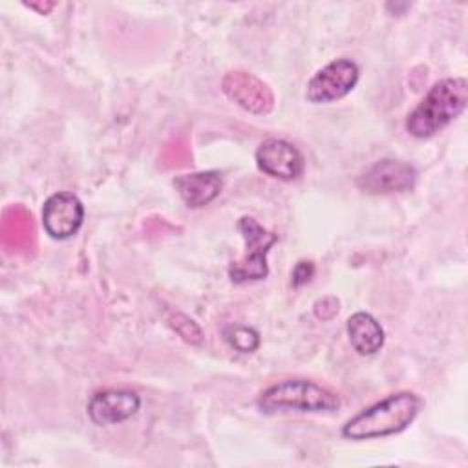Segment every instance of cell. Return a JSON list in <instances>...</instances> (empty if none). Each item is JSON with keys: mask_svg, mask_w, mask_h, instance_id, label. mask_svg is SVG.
Returning a JSON list of instances; mask_svg holds the SVG:
<instances>
[{"mask_svg": "<svg viewBox=\"0 0 468 468\" xmlns=\"http://www.w3.org/2000/svg\"><path fill=\"white\" fill-rule=\"evenodd\" d=\"M223 338L238 353H254L260 347V333L249 325H227L223 329Z\"/></svg>", "mask_w": 468, "mask_h": 468, "instance_id": "4fadbf2b", "label": "cell"}, {"mask_svg": "<svg viewBox=\"0 0 468 468\" xmlns=\"http://www.w3.org/2000/svg\"><path fill=\"white\" fill-rule=\"evenodd\" d=\"M174 186L188 208H201L221 194L223 176L218 170L179 174L174 177Z\"/></svg>", "mask_w": 468, "mask_h": 468, "instance_id": "8fae6325", "label": "cell"}, {"mask_svg": "<svg viewBox=\"0 0 468 468\" xmlns=\"http://www.w3.org/2000/svg\"><path fill=\"white\" fill-rule=\"evenodd\" d=\"M468 82L464 77L437 80L406 117V132L417 139H430L455 121L466 108Z\"/></svg>", "mask_w": 468, "mask_h": 468, "instance_id": "7a4b0ae2", "label": "cell"}, {"mask_svg": "<svg viewBox=\"0 0 468 468\" xmlns=\"http://www.w3.org/2000/svg\"><path fill=\"white\" fill-rule=\"evenodd\" d=\"M360 77L355 60L340 57L320 68L305 86V99L313 104H327L344 99L353 91Z\"/></svg>", "mask_w": 468, "mask_h": 468, "instance_id": "5b68a950", "label": "cell"}, {"mask_svg": "<svg viewBox=\"0 0 468 468\" xmlns=\"http://www.w3.org/2000/svg\"><path fill=\"white\" fill-rule=\"evenodd\" d=\"M170 325L176 329V333L188 344H199L203 340V333H201V327L190 320L188 316L181 314V313H176L172 314L170 318Z\"/></svg>", "mask_w": 468, "mask_h": 468, "instance_id": "5bb4252c", "label": "cell"}, {"mask_svg": "<svg viewBox=\"0 0 468 468\" xmlns=\"http://www.w3.org/2000/svg\"><path fill=\"white\" fill-rule=\"evenodd\" d=\"M346 331H347L351 347L362 356H371L377 351H380V347L384 346L386 336H384L382 325L373 314L366 311L353 313L347 318Z\"/></svg>", "mask_w": 468, "mask_h": 468, "instance_id": "7c38bea8", "label": "cell"}, {"mask_svg": "<svg viewBox=\"0 0 468 468\" xmlns=\"http://www.w3.org/2000/svg\"><path fill=\"white\" fill-rule=\"evenodd\" d=\"M254 159L260 172L280 181H294L303 174L305 168L302 152L292 143L280 137L265 139L258 146Z\"/></svg>", "mask_w": 468, "mask_h": 468, "instance_id": "ba28073f", "label": "cell"}, {"mask_svg": "<svg viewBox=\"0 0 468 468\" xmlns=\"http://www.w3.org/2000/svg\"><path fill=\"white\" fill-rule=\"evenodd\" d=\"M141 408V397L124 388L95 391L88 400L86 413L97 426H112L132 419Z\"/></svg>", "mask_w": 468, "mask_h": 468, "instance_id": "30bf717a", "label": "cell"}, {"mask_svg": "<svg viewBox=\"0 0 468 468\" xmlns=\"http://www.w3.org/2000/svg\"><path fill=\"white\" fill-rule=\"evenodd\" d=\"M84 221V205L73 192H55L42 205V227L53 239H68Z\"/></svg>", "mask_w": 468, "mask_h": 468, "instance_id": "9c48e42d", "label": "cell"}, {"mask_svg": "<svg viewBox=\"0 0 468 468\" xmlns=\"http://www.w3.org/2000/svg\"><path fill=\"white\" fill-rule=\"evenodd\" d=\"M417 170L402 159H380L369 165L358 177L356 186L371 196H389L408 192L415 186Z\"/></svg>", "mask_w": 468, "mask_h": 468, "instance_id": "8992f818", "label": "cell"}, {"mask_svg": "<svg viewBox=\"0 0 468 468\" xmlns=\"http://www.w3.org/2000/svg\"><path fill=\"white\" fill-rule=\"evenodd\" d=\"M263 413L303 411V413H331L342 404L340 397L307 378H285L265 388L256 400Z\"/></svg>", "mask_w": 468, "mask_h": 468, "instance_id": "3957f363", "label": "cell"}, {"mask_svg": "<svg viewBox=\"0 0 468 468\" xmlns=\"http://www.w3.org/2000/svg\"><path fill=\"white\" fill-rule=\"evenodd\" d=\"M422 399L413 391H397L364 408L342 426V437L349 441L382 439L404 431L419 415Z\"/></svg>", "mask_w": 468, "mask_h": 468, "instance_id": "6da1fadb", "label": "cell"}, {"mask_svg": "<svg viewBox=\"0 0 468 468\" xmlns=\"http://www.w3.org/2000/svg\"><path fill=\"white\" fill-rule=\"evenodd\" d=\"M314 271H316V267H314V263H313L311 260H300V261L292 267V272H291V285H292L294 289H298V287L309 283V282L313 280V276H314Z\"/></svg>", "mask_w": 468, "mask_h": 468, "instance_id": "9a60e30c", "label": "cell"}, {"mask_svg": "<svg viewBox=\"0 0 468 468\" xmlns=\"http://www.w3.org/2000/svg\"><path fill=\"white\" fill-rule=\"evenodd\" d=\"M223 93L254 115H267L274 108V93L261 79L243 69H232L221 79Z\"/></svg>", "mask_w": 468, "mask_h": 468, "instance_id": "52a82bcc", "label": "cell"}, {"mask_svg": "<svg viewBox=\"0 0 468 468\" xmlns=\"http://www.w3.org/2000/svg\"><path fill=\"white\" fill-rule=\"evenodd\" d=\"M238 230L245 241L243 256L229 267V276L234 283H249L265 280L269 274L267 254L278 241V236L260 225L252 216H241Z\"/></svg>", "mask_w": 468, "mask_h": 468, "instance_id": "277c9868", "label": "cell"}]
</instances>
